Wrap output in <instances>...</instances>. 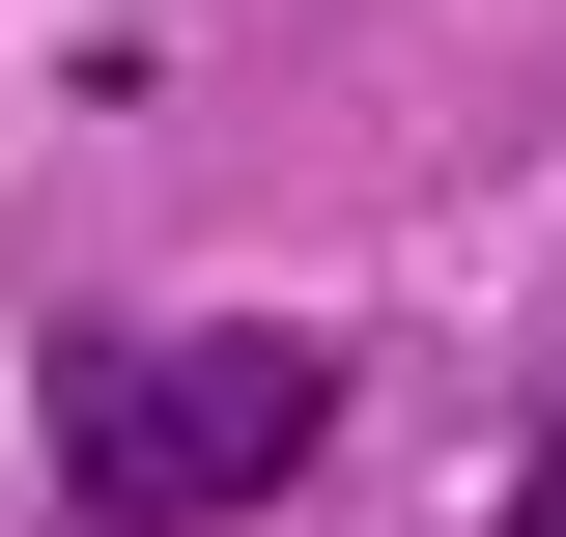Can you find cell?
I'll return each mask as SVG.
<instances>
[{
    "mask_svg": "<svg viewBox=\"0 0 566 537\" xmlns=\"http://www.w3.org/2000/svg\"><path fill=\"white\" fill-rule=\"evenodd\" d=\"M510 537H566V424H538V481H510Z\"/></svg>",
    "mask_w": 566,
    "mask_h": 537,
    "instance_id": "cell-2",
    "label": "cell"
},
{
    "mask_svg": "<svg viewBox=\"0 0 566 537\" xmlns=\"http://www.w3.org/2000/svg\"><path fill=\"white\" fill-rule=\"evenodd\" d=\"M312 424H340V368L283 312H199V339H85L57 368V481L114 537H227V509H283L312 481Z\"/></svg>",
    "mask_w": 566,
    "mask_h": 537,
    "instance_id": "cell-1",
    "label": "cell"
}]
</instances>
